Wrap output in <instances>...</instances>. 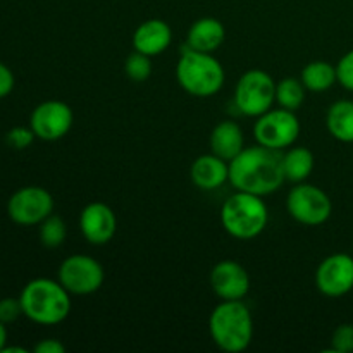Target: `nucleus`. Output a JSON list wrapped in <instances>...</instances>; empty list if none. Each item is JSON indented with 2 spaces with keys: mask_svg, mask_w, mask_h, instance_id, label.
Masks as SVG:
<instances>
[{
  "mask_svg": "<svg viewBox=\"0 0 353 353\" xmlns=\"http://www.w3.org/2000/svg\"><path fill=\"white\" fill-rule=\"evenodd\" d=\"M54 212V196L41 186L17 190L7 203V214L21 226H34Z\"/></svg>",
  "mask_w": 353,
  "mask_h": 353,
  "instance_id": "10",
  "label": "nucleus"
},
{
  "mask_svg": "<svg viewBox=\"0 0 353 353\" xmlns=\"http://www.w3.org/2000/svg\"><path fill=\"white\" fill-rule=\"evenodd\" d=\"M224 38H226V30H224L223 23L219 19H216V17H200L188 30L186 45L193 50L212 54L223 45Z\"/></svg>",
  "mask_w": 353,
  "mask_h": 353,
  "instance_id": "17",
  "label": "nucleus"
},
{
  "mask_svg": "<svg viewBox=\"0 0 353 353\" xmlns=\"http://www.w3.org/2000/svg\"><path fill=\"white\" fill-rule=\"evenodd\" d=\"M176 78L186 93L207 99L221 92L226 74L223 64L212 54L193 50L186 45L176 65Z\"/></svg>",
  "mask_w": 353,
  "mask_h": 353,
  "instance_id": "4",
  "label": "nucleus"
},
{
  "mask_svg": "<svg viewBox=\"0 0 353 353\" xmlns=\"http://www.w3.org/2000/svg\"><path fill=\"white\" fill-rule=\"evenodd\" d=\"M285 181L281 154L259 143L245 147L230 162V183L236 192L265 196L278 192Z\"/></svg>",
  "mask_w": 353,
  "mask_h": 353,
  "instance_id": "1",
  "label": "nucleus"
},
{
  "mask_svg": "<svg viewBox=\"0 0 353 353\" xmlns=\"http://www.w3.org/2000/svg\"><path fill=\"white\" fill-rule=\"evenodd\" d=\"M172 41V30L164 19H147L134 30L133 48L145 55H161Z\"/></svg>",
  "mask_w": 353,
  "mask_h": 353,
  "instance_id": "16",
  "label": "nucleus"
},
{
  "mask_svg": "<svg viewBox=\"0 0 353 353\" xmlns=\"http://www.w3.org/2000/svg\"><path fill=\"white\" fill-rule=\"evenodd\" d=\"M6 343H7V330H6V324L0 321V352L6 348Z\"/></svg>",
  "mask_w": 353,
  "mask_h": 353,
  "instance_id": "31",
  "label": "nucleus"
},
{
  "mask_svg": "<svg viewBox=\"0 0 353 353\" xmlns=\"http://www.w3.org/2000/svg\"><path fill=\"white\" fill-rule=\"evenodd\" d=\"M276 102V81L262 69H250L240 76L234 88V105L248 117H259Z\"/></svg>",
  "mask_w": 353,
  "mask_h": 353,
  "instance_id": "6",
  "label": "nucleus"
},
{
  "mask_svg": "<svg viewBox=\"0 0 353 353\" xmlns=\"http://www.w3.org/2000/svg\"><path fill=\"white\" fill-rule=\"evenodd\" d=\"M14 90V74L3 62H0V99L9 95Z\"/></svg>",
  "mask_w": 353,
  "mask_h": 353,
  "instance_id": "29",
  "label": "nucleus"
},
{
  "mask_svg": "<svg viewBox=\"0 0 353 353\" xmlns=\"http://www.w3.org/2000/svg\"><path fill=\"white\" fill-rule=\"evenodd\" d=\"M331 350L336 353L353 352V324H340L331 336Z\"/></svg>",
  "mask_w": 353,
  "mask_h": 353,
  "instance_id": "25",
  "label": "nucleus"
},
{
  "mask_svg": "<svg viewBox=\"0 0 353 353\" xmlns=\"http://www.w3.org/2000/svg\"><path fill=\"white\" fill-rule=\"evenodd\" d=\"M326 128L333 138L353 143V100H336L326 114Z\"/></svg>",
  "mask_w": 353,
  "mask_h": 353,
  "instance_id": "19",
  "label": "nucleus"
},
{
  "mask_svg": "<svg viewBox=\"0 0 353 353\" xmlns=\"http://www.w3.org/2000/svg\"><path fill=\"white\" fill-rule=\"evenodd\" d=\"M124 71H126V76L131 81H147L152 74V57L134 50L133 54L128 55L126 62H124Z\"/></svg>",
  "mask_w": 353,
  "mask_h": 353,
  "instance_id": "24",
  "label": "nucleus"
},
{
  "mask_svg": "<svg viewBox=\"0 0 353 353\" xmlns=\"http://www.w3.org/2000/svg\"><path fill=\"white\" fill-rule=\"evenodd\" d=\"M245 148V134L234 121H223L210 133V152L231 162Z\"/></svg>",
  "mask_w": 353,
  "mask_h": 353,
  "instance_id": "18",
  "label": "nucleus"
},
{
  "mask_svg": "<svg viewBox=\"0 0 353 353\" xmlns=\"http://www.w3.org/2000/svg\"><path fill=\"white\" fill-rule=\"evenodd\" d=\"M300 137V121L293 110L269 109L257 117L254 124V138L259 145L271 150H286Z\"/></svg>",
  "mask_w": 353,
  "mask_h": 353,
  "instance_id": "7",
  "label": "nucleus"
},
{
  "mask_svg": "<svg viewBox=\"0 0 353 353\" xmlns=\"http://www.w3.org/2000/svg\"><path fill=\"white\" fill-rule=\"evenodd\" d=\"M210 338L221 350L238 353L250 347L254 319L243 300H221L209 317Z\"/></svg>",
  "mask_w": 353,
  "mask_h": 353,
  "instance_id": "3",
  "label": "nucleus"
},
{
  "mask_svg": "<svg viewBox=\"0 0 353 353\" xmlns=\"http://www.w3.org/2000/svg\"><path fill=\"white\" fill-rule=\"evenodd\" d=\"M71 293L54 279L37 278L28 283L19 300L23 316L40 326H55L68 319L71 312Z\"/></svg>",
  "mask_w": 353,
  "mask_h": 353,
  "instance_id": "2",
  "label": "nucleus"
},
{
  "mask_svg": "<svg viewBox=\"0 0 353 353\" xmlns=\"http://www.w3.org/2000/svg\"><path fill=\"white\" fill-rule=\"evenodd\" d=\"M59 283L71 295H92L99 292L105 279L102 264L85 254H74L65 259L57 272Z\"/></svg>",
  "mask_w": 353,
  "mask_h": 353,
  "instance_id": "9",
  "label": "nucleus"
},
{
  "mask_svg": "<svg viewBox=\"0 0 353 353\" xmlns=\"http://www.w3.org/2000/svg\"><path fill=\"white\" fill-rule=\"evenodd\" d=\"M68 236V226L61 216L50 214L40 223V241L47 248H59Z\"/></svg>",
  "mask_w": 353,
  "mask_h": 353,
  "instance_id": "23",
  "label": "nucleus"
},
{
  "mask_svg": "<svg viewBox=\"0 0 353 353\" xmlns=\"http://www.w3.org/2000/svg\"><path fill=\"white\" fill-rule=\"evenodd\" d=\"M221 223L236 240H254L269 223V210L262 196L234 192L221 207Z\"/></svg>",
  "mask_w": 353,
  "mask_h": 353,
  "instance_id": "5",
  "label": "nucleus"
},
{
  "mask_svg": "<svg viewBox=\"0 0 353 353\" xmlns=\"http://www.w3.org/2000/svg\"><path fill=\"white\" fill-rule=\"evenodd\" d=\"M190 178L193 185L205 192L219 188L224 183L230 181V162L217 157L216 154L200 155L193 161L192 169H190Z\"/></svg>",
  "mask_w": 353,
  "mask_h": 353,
  "instance_id": "15",
  "label": "nucleus"
},
{
  "mask_svg": "<svg viewBox=\"0 0 353 353\" xmlns=\"http://www.w3.org/2000/svg\"><path fill=\"white\" fill-rule=\"evenodd\" d=\"M210 286L221 300H243L250 292V276L238 262L221 261L210 271Z\"/></svg>",
  "mask_w": 353,
  "mask_h": 353,
  "instance_id": "14",
  "label": "nucleus"
},
{
  "mask_svg": "<svg viewBox=\"0 0 353 353\" xmlns=\"http://www.w3.org/2000/svg\"><path fill=\"white\" fill-rule=\"evenodd\" d=\"M300 79L309 92L324 93L338 81L336 65L326 61H312L302 69Z\"/></svg>",
  "mask_w": 353,
  "mask_h": 353,
  "instance_id": "21",
  "label": "nucleus"
},
{
  "mask_svg": "<svg viewBox=\"0 0 353 353\" xmlns=\"http://www.w3.org/2000/svg\"><path fill=\"white\" fill-rule=\"evenodd\" d=\"M116 230V214L107 203L92 202L79 214V231L88 243L102 247L112 240Z\"/></svg>",
  "mask_w": 353,
  "mask_h": 353,
  "instance_id": "13",
  "label": "nucleus"
},
{
  "mask_svg": "<svg viewBox=\"0 0 353 353\" xmlns=\"http://www.w3.org/2000/svg\"><path fill=\"white\" fill-rule=\"evenodd\" d=\"M281 164L286 181L303 183L312 174L316 159L307 147H292L281 154Z\"/></svg>",
  "mask_w": 353,
  "mask_h": 353,
  "instance_id": "20",
  "label": "nucleus"
},
{
  "mask_svg": "<svg viewBox=\"0 0 353 353\" xmlns=\"http://www.w3.org/2000/svg\"><path fill=\"white\" fill-rule=\"evenodd\" d=\"M34 133L31 128H24V126H16L7 133V143L10 145L16 150H24V148L30 147L34 140Z\"/></svg>",
  "mask_w": 353,
  "mask_h": 353,
  "instance_id": "26",
  "label": "nucleus"
},
{
  "mask_svg": "<svg viewBox=\"0 0 353 353\" xmlns=\"http://www.w3.org/2000/svg\"><path fill=\"white\" fill-rule=\"evenodd\" d=\"M72 121L74 116L68 103L62 100H45L31 112L30 128L40 140L55 141L71 131Z\"/></svg>",
  "mask_w": 353,
  "mask_h": 353,
  "instance_id": "11",
  "label": "nucleus"
},
{
  "mask_svg": "<svg viewBox=\"0 0 353 353\" xmlns=\"http://www.w3.org/2000/svg\"><path fill=\"white\" fill-rule=\"evenodd\" d=\"M23 314L19 299H2L0 300V321L3 324L14 323Z\"/></svg>",
  "mask_w": 353,
  "mask_h": 353,
  "instance_id": "28",
  "label": "nucleus"
},
{
  "mask_svg": "<svg viewBox=\"0 0 353 353\" xmlns=\"http://www.w3.org/2000/svg\"><path fill=\"white\" fill-rule=\"evenodd\" d=\"M12 352L26 353L28 350H26V348H21V347H7V345H6V348H3V350H2V353H12Z\"/></svg>",
  "mask_w": 353,
  "mask_h": 353,
  "instance_id": "32",
  "label": "nucleus"
},
{
  "mask_svg": "<svg viewBox=\"0 0 353 353\" xmlns=\"http://www.w3.org/2000/svg\"><path fill=\"white\" fill-rule=\"evenodd\" d=\"M286 210L296 223L303 226H321L333 212L330 195L319 186L309 183H296L286 196Z\"/></svg>",
  "mask_w": 353,
  "mask_h": 353,
  "instance_id": "8",
  "label": "nucleus"
},
{
  "mask_svg": "<svg viewBox=\"0 0 353 353\" xmlns=\"http://www.w3.org/2000/svg\"><path fill=\"white\" fill-rule=\"evenodd\" d=\"M316 286L324 296L340 299L353 290V257L348 254L327 255L316 271Z\"/></svg>",
  "mask_w": 353,
  "mask_h": 353,
  "instance_id": "12",
  "label": "nucleus"
},
{
  "mask_svg": "<svg viewBox=\"0 0 353 353\" xmlns=\"http://www.w3.org/2000/svg\"><path fill=\"white\" fill-rule=\"evenodd\" d=\"M65 347L59 340H54V338H48V340L40 341L34 347V353H64Z\"/></svg>",
  "mask_w": 353,
  "mask_h": 353,
  "instance_id": "30",
  "label": "nucleus"
},
{
  "mask_svg": "<svg viewBox=\"0 0 353 353\" xmlns=\"http://www.w3.org/2000/svg\"><path fill=\"white\" fill-rule=\"evenodd\" d=\"M336 78L343 88L353 92V50H348L336 64Z\"/></svg>",
  "mask_w": 353,
  "mask_h": 353,
  "instance_id": "27",
  "label": "nucleus"
},
{
  "mask_svg": "<svg viewBox=\"0 0 353 353\" xmlns=\"http://www.w3.org/2000/svg\"><path fill=\"white\" fill-rule=\"evenodd\" d=\"M307 88L303 86L302 79L299 78H283L276 83V102L279 107L288 110H299L305 102Z\"/></svg>",
  "mask_w": 353,
  "mask_h": 353,
  "instance_id": "22",
  "label": "nucleus"
}]
</instances>
